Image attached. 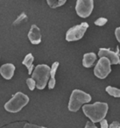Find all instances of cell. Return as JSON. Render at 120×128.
Wrapping results in <instances>:
<instances>
[{
  "label": "cell",
  "mask_w": 120,
  "mask_h": 128,
  "mask_svg": "<svg viewBox=\"0 0 120 128\" xmlns=\"http://www.w3.org/2000/svg\"><path fill=\"white\" fill-rule=\"evenodd\" d=\"M100 126L101 128H109V124H108V121L105 118L102 119L100 121Z\"/></svg>",
  "instance_id": "obj_20"
},
{
  "label": "cell",
  "mask_w": 120,
  "mask_h": 128,
  "mask_svg": "<svg viewBox=\"0 0 120 128\" xmlns=\"http://www.w3.org/2000/svg\"><path fill=\"white\" fill-rule=\"evenodd\" d=\"M109 105L104 102H96L92 104H84L82 106L83 113L94 124L104 119L107 115Z\"/></svg>",
  "instance_id": "obj_1"
},
{
  "label": "cell",
  "mask_w": 120,
  "mask_h": 128,
  "mask_svg": "<svg viewBox=\"0 0 120 128\" xmlns=\"http://www.w3.org/2000/svg\"><path fill=\"white\" fill-rule=\"evenodd\" d=\"M15 72V66L12 63H6L0 67V74L3 78L10 80L13 77Z\"/></svg>",
  "instance_id": "obj_10"
},
{
  "label": "cell",
  "mask_w": 120,
  "mask_h": 128,
  "mask_svg": "<svg viewBox=\"0 0 120 128\" xmlns=\"http://www.w3.org/2000/svg\"><path fill=\"white\" fill-rule=\"evenodd\" d=\"M0 59H1V57H0Z\"/></svg>",
  "instance_id": "obj_24"
},
{
  "label": "cell",
  "mask_w": 120,
  "mask_h": 128,
  "mask_svg": "<svg viewBox=\"0 0 120 128\" xmlns=\"http://www.w3.org/2000/svg\"><path fill=\"white\" fill-rule=\"evenodd\" d=\"M29 103V98L23 92H17L4 104V109L8 112L16 113L18 112Z\"/></svg>",
  "instance_id": "obj_4"
},
{
  "label": "cell",
  "mask_w": 120,
  "mask_h": 128,
  "mask_svg": "<svg viewBox=\"0 0 120 128\" xmlns=\"http://www.w3.org/2000/svg\"><path fill=\"white\" fill-rule=\"evenodd\" d=\"M59 63L58 62H55L53 63L52 67L50 68V79H55V75H56V71L59 68Z\"/></svg>",
  "instance_id": "obj_16"
},
{
  "label": "cell",
  "mask_w": 120,
  "mask_h": 128,
  "mask_svg": "<svg viewBox=\"0 0 120 128\" xmlns=\"http://www.w3.org/2000/svg\"><path fill=\"white\" fill-rule=\"evenodd\" d=\"M88 27V24L86 22H82V24L71 27L66 32V40L67 41H77L81 40L84 36L87 29Z\"/></svg>",
  "instance_id": "obj_5"
},
{
  "label": "cell",
  "mask_w": 120,
  "mask_h": 128,
  "mask_svg": "<svg viewBox=\"0 0 120 128\" xmlns=\"http://www.w3.org/2000/svg\"><path fill=\"white\" fill-rule=\"evenodd\" d=\"M111 72V64L105 57H101L94 68V75L99 79H105Z\"/></svg>",
  "instance_id": "obj_6"
},
{
  "label": "cell",
  "mask_w": 120,
  "mask_h": 128,
  "mask_svg": "<svg viewBox=\"0 0 120 128\" xmlns=\"http://www.w3.org/2000/svg\"><path fill=\"white\" fill-rule=\"evenodd\" d=\"M115 36H116V40H118L120 44V26L116 28V30H115Z\"/></svg>",
  "instance_id": "obj_21"
},
{
  "label": "cell",
  "mask_w": 120,
  "mask_h": 128,
  "mask_svg": "<svg viewBox=\"0 0 120 128\" xmlns=\"http://www.w3.org/2000/svg\"><path fill=\"white\" fill-rule=\"evenodd\" d=\"M94 9L93 0H77L76 4V12L81 18H88Z\"/></svg>",
  "instance_id": "obj_7"
},
{
  "label": "cell",
  "mask_w": 120,
  "mask_h": 128,
  "mask_svg": "<svg viewBox=\"0 0 120 128\" xmlns=\"http://www.w3.org/2000/svg\"><path fill=\"white\" fill-rule=\"evenodd\" d=\"M28 39L34 45H38L41 42V34L40 28L36 25H32L28 32Z\"/></svg>",
  "instance_id": "obj_9"
},
{
  "label": "cell",
  "mask_w": 120,
  "mask_h": 128,
  "mask_svg": "<svg viewBox=\"0 0 120 128\" xmlns=\"http://www.w3.org/2000/svg\"><path fill=\"white\" fill-rule=\"evenodd\" d=\"M26 84H27V86H28V88H29V90H34L35 89V87H36L35 82H34V80L32 78V77L26 79Z\"/></svg>",
  "instance_id": "obj_17"
},
{
  "label": "cell",
  "mask_w": 120,
  "mask_h": 128,
  "mask_svg": "<svg viewBox=\"0 0 120 128\" xmlns=\"http://www.w3.org/2000/svg\"><path fill=\"white\" fill-rule=\"evenodd\" d=\"M91 101V96L81 90H74L71 93L68 108L70 112H76L85 104Z\"/></svg>",
  "instance_id": "obj_3"
},
{
  "label": "cell",
  "mask_w": 120,
  "mask_h": 128,
  "mask_svg": "<svg viewBox=\"0 0 120 128\" xmlns=\"http://www.w3.org/2000/svg\"><path fill=\"white\" fill-rule=\"evenodd\" d=\"M67 0H46V3L49 6V7L53 8H58L60 6H62L66 3Z\"/></svg>",
  "instance_id": "obj_13"
},
{
  "label": "cell",
  "mask_w": 120,
  "mask_h": 128,
  "mask_svg": "<svg viewBox=\"0 0 120 128\" xmlns=\"http://www.w3.org/2000/svg\"><path fill=\"white\" fill-rule=\"evenodd\" d=\"M84 128H97V126L91 121H88L86 123V126H85Z\"/></svg>",
  "instance_id": "obj_23"
},
{
  "label": "cell",
  "mask_w": 120,
  "mask_h": 128,
  "mask_svg": "<svg viewBox=\"0 0 120 128\" xmlns=\"http://www.w3.org/2000/svg\"><path fill=\"white\" fill-rule=\"evenodd\" d=\"M106 92L109 95H110L111 96L114 98H120V90L118 88L112 87V86H107L105 89Z\"/></svg>",
  "instance_id": "obj_14"
},
{
  "label": "cell",
  "mask_w": 120,
  "mask_h": 128,
  "mask_svg": "<svg viewBox=\"0 0 120 128\" xmlns=\"http://www.w3.org/2000/svg\"><path fill=\"white\" fill-rule=\"evenodd\" d=\"M96 60V54L95 53H87L83 55L82 65L85 68H91Z\"/></svg>",
  "instance_id": "obj_11"
},
{
  "label": "cell",
  "mask_w": 120,
  "mask_h": 128,
  "mask_svg": "<svg viewBox=\"0 0 120 128\" xmlns=\"http://www.w3.org/2000/svg\"><path fill=\"white\" fill-rule=\"evenodd\" d=\"M32 78L38 90H44L50 79V67L46 64L37 65L32 73Z\"/></svg>",
  "instance_id": "obj_2"
},
{
  "label": "cell",
  "mask_w": 120,
  "mask_h": 128,
  "mask_svg": "<svg viewBox=\"0 0 120 128\" xmlns=\"http://www.w3.org/2000/svg\"><path fill=\"white\" fill-rule=\"evenodd\" d=\"M26 21H27V16H26V13L23 12L16 18V20H15L14 22H13V26H20V25H22V24L25 23Z\"/></svg>",
  "instance_id": "obj_15"
},
{
  "label": "cell",
  "mask_w": 120,
  "mask_h": 128,
  "mask_svg": "<svg viewBox=\"0 0 120 128\" xmlns=\"http://www.w3.org/2000/svg\"><path fill=\"white\" fill-rule=\"evenodd\" d=\"M34 57L31 53L26 54V56L24 58L23 62H22L23 65H25L27 68V70H28L29 75H32V71H34Z\"/></svg>",
  "instance_id": "obj_12"
},
{
  "label": "cell",
  "mask_w": 120,
  "mask_h": 128,
  "mask_svg": "<svg viewBox=\"0 0 120 128\" xmlns=\"http://www.w3.org/2000/svg\"><path fill=\"white\" fill-rule=\"evenodd\" d=\"M23 128H46V127H44V126H37V124H26L24 126Z\"/></svg>",
  "instance_id": "obj_19"
},
{
  "label": "cell",
  "mask_w": 120,
  "mask_h": 128,
  "mask_svg": "<svg viewBox=\"0 0 120 128\" xmlns=\"http://www.w3.org/2000/svg\"><path fill=\"white\" fill-rule=\"evenodd\" d=\"M98 56L105 57L110 60L111 65H116V64H120V58L119 54H118L115 52L111 51L107 48H100L98 51Z\"/></svg>",
  "instance_id": "obj_8"
},
{
  "label": "cell",
  "mask_w": 120,
  "mask_h": 128,
  "mask_svg": "<svg viewBox=\"0 0 120 128\" xmlns=\"http://www.w3.org/2000/svg\"><path fill=\"white\" fill-rule=\"evenodd\" d=\"M107 21L108 20L106 18H99L95 21V25L97 26H102L107 23Z\"/></svg>",
  "instance_id": "obj_18"
},
{
  "label": "cell",
  "mask_w": 120,
  "mask_h": 128,
  "mask_svg": "<svg viewBox=\"0 0 120 128\" xmlns=\"http://www.w3.org/2000/svg\"><path fill=\"white\" fill-rule=\"evenodd\" d=\"M109 128H120V123L118 121H113L109 126Z\"/></svg>",
  "instance_id": "obj_22"
}]
</instances>
